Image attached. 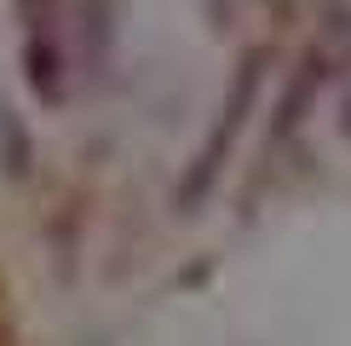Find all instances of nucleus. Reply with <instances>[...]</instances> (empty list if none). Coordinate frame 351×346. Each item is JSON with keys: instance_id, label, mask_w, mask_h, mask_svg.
I'll return each mask as SVG.
<instances>
[{"instance_id": "nucleus-1", "label": "nucleus", "mask_w": 351, "mask_h": 346, "mask_svg": "<svg viewBox=\"0 0 351 346\" xmlns=\"http://www.w3.org/2000/svg\"><path fill=\"white\" fill-rule=\"evenodd\" d=\"M254 86H259V52L242 64V76H237V86H230V104H225V122L213 127V139H208V150H202V162H196V173L184 179V191H179V202L190 208V202H202V191L213 185V173H219V156H225V144H230V133L242 127V115H247V104H254Z\"/></svg>"}, {"instance_id": "nucleus-2", "label": "nucleus", "mask_w": 351, "mask_h": 346, "mask_svg": "<svg viewBox=\"0 0 351 346\" xmlns=\"http://www.w3.org/2000/svg\"><path fill=\"white\" fill-rule=\"evenodd\" d=\"M29 86H35L47 104L64 98V81H58V47H52V41H29Z\"/></svg>"}]
</instances>
